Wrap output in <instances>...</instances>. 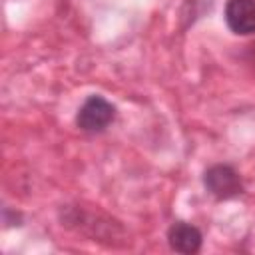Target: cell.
<instances>
[{"label": "cell", "mask_w": 255, "mask_h": 255, "mask_svg": "<svg viewBox=\"0 0 255 255\" xmlns=\"http://www.w3.org/2000/svg\"><path fill=\"white\" fill-rule=\"evenodd\" d=\"M116 118V108L112 102H108L104 96H88L86 102L80 106L76 124L82 131H104Z\"/></svg>", "instance_id": "obj_1"}, {"label": "cell", "mask_w": 255, "mask_h": 255, "mask_svg": "<svg viewBox=\"0 0 255 255\" xmlns=\"http://www.w3.org/2000/svg\"><path fill=\"white\" fill-rule=\"evenodd\" d=\"M203 185L217 199H231L243 193V181L239 173L231 165H225V163H217L205 169Z\"/></svg>", "instance_id": "obj_2"}, {"label": "cell", "mask_w": 255, "mask_h": 255, "mask_svg": "<svg viewBox=\"0 0 255 255\" xmlns=\"http://www.w3.org/2000/svg\"><path fill=\"white\" fill-rule=\"evenodd\" d=\"M167 243L173 251L191 255V253H197L201 249L203 235L195 225L185 223V221H175L167 229Z\"/></svg>", "instance_id": "obj_4"}, {"label": "cell", "mask_w": 255, "mask_h": 255, "mask_svg": "<svg viewBox=\"0 0 255 255\" xmlns=\"http://www.w3.org/2000/svg\"><path fill=\"white\" fill-rule=\"evenodd\" d=\"M225 22L239 36L255 34V0H227Z\"/></svg>", "instance_id": "obj_3"}]
</instances>
